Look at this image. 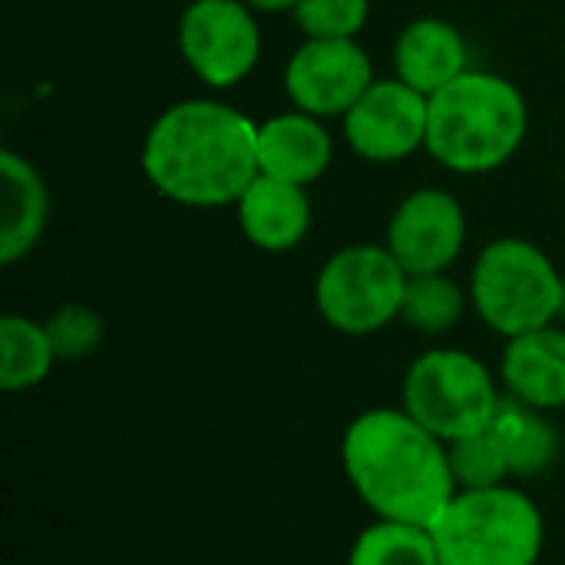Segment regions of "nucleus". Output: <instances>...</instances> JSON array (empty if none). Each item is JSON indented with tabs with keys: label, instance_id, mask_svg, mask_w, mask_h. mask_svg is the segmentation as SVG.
Instances as JSON below:
<instances>
[{
	"label": "nucleus",
	"instance_id": "1",
	"mask_svg": "<svg viewBox=\"0 0 565 565\" xmlns=\"http://www.w3.org/2000/svg\"><path fill=\"white\" fill-rule=\"evenodd\" d=\"M142 172L189 209L235 205L258 175V126L215 99H182L146 132Z\"/></svg>",
	"mask_w": 565,
	"mask_h": 565
},
{
	"label": "nucleus",
	"instance_id": "2",
	"mask_svg": "<svg viewBox=\"0 0 565 565\" xmlns=\"http://www.w3.org/2000/svg\"><path fill=\"white\" fill-rule=\"evenodd\" d=\"M341 467L377 520L430 526L457 497L447 444L404 407L358 414L341 440Z\"/></svg>",
	"mask_w": 565,
	"mask_h": 565
},
{
	"label": "nucleus",
	"instance_id": "3",
	"mask_svg": "<svg viewBox=\"0 0 565 565\" xmlns=\"http://www.w3.org/2000/svg\"><path fill=\"white\" fill-rule=\"evenodd\" d=\"M530 132V106L516 83L467 70L427 99V152L450 172L483 175L507 166Z\"/></svg>",
	"mask_w": 565,
	"mask_h": 565
},
{
	"label": "nucleus",
	"instance_id": "4",
	"mask_svg": "<svg viewBox=\"0 0 565 565\" xmlns=\"http://www.w3.org/2000/svg\"><path fill=\"white\" fill-rule=\"evenodd\" d=\"M440 565H536L546 520L536 500L510 483L457 490L430 523Z\"/></svg>",
	"mask_w": 565,
	"mask_h": 565
},
{
	"label": "nucleus",
	"instance_id": "5",
	"mask_svg": "<svg viewBox=\"0 0 565 565\" xmlns=\"http://www.w3.org/2000/svg\"><path fill=\"white\" fill-rule=\"evenodd\" d=\"M563 288L565 278L553 258L526 238L490 242L470 275V301L480 321L507 341L556 324Z\"/></svg>",
	"mask_w": 565,
	"mask_h": 565
},
{
	"label": "nucleus",
	"instance_id": "6",
	"mask_svg": "<svg viewBox=\"0 0 565 565\" xmlns=\"http://www.w3.org/2000/svg\"><path fill=\"white\" fill-rule=\"evenodd\" d=\"M503 391L490 367L460 348H430L404 374V411L444 444L490 427Z\"/></svg>",
	"mask_w": 565,
	"mask_h": 565
},
{
	"label": "nucleus",
	"instance_id": "7",
	"mask_svg": "<svg viewBox=\"0 0 565 565\" xmlns=\"http://www.w3.org/2000/svg\"><path fill=\"white\" fill-rule=\"evenodd\" d=\"M407 271L387 252V245H348L338 248L318 271L315 305L328 328L367 338L401 318Z\"/></svg>",
	"mask_w": 565,
	"mask_h": 565
},
{
	"label": "nucleus",
	"instance_id": "8",
	"mask_svg": "<svg viewBox=\"0 0 565 565\" xmlns=\"http://www.w3.org/2000/svg\"><path fill=\"white\" fill-rule=\"evenodd\" d=\"M179 53L205 86H238L262 56L255 10L245 0H192L179 17Z\"/></svg>",
	"mask_w": 565,
	"mask_h": 565
},
{
	"label": "nucleus",
	"instance_id": "9",
	"mask_svg": "<svg viewBox=\"0 0 565 565\" xmlns=\"http://www.w3.org/2000/svg\"><path fill=\"white\" fill-rule=\"evenodd\" d=\"M348 146L367 162H401L427 146V96L404 79H374L341 116Z\"/></svg>",
	"mask_w": 565,
	"mask_h": 565
},
{
	"label": "nucleus",
	"instance_id": "10",
	"mask_svg": "<svg viewBox=\"0 0 565 565\" xmlns=\"http://www.w3.org/2000/svg\"><path fill=\"white\" fill-rule=\"evenodd\" d=\"M374 83L371 56L358 40H305L285 66V93L295 109L318 119L344 116Z\"/></svg>",
	"mask_w": 565,
	"mask_h": 565
},
{
	"label": "nucleus",
	"instance_id": "11",
	"mask_svg": "<svg viewBox=\"0 0 565 565\" xmlns=\"http://www.w3.org/2000/svg\"><path fill=\"white\" fill-rule=\"evenodd\" d=\"M467 242V215L457 195L444 189L411 192L387 222V252L407 275L447 271Z\"/></svg>",
	"mask_w": 565,
	"mask_h": 565
},
{
	"label": "nucleus",
	"instance_id": "12",
	"mask_svg": "<svg viewBox=\"0 0 565 565\" xmlns=\"http://www.w3.org/2000/svg\"><path fill=\"white\" fill-rule=\"evenodd\" d=\"M500 384L503 394L536 407V411H563L565 407V328L546 324L510 338L500 358Z\"/></svg>",
	"mask_w": 565,
	"mask_h": 565
},
{
	"label": "nucleus",
	"instance_id": "13",
	"mask_svg": "<svg viewBox=\"0 0 565 565\" xmlns=\"http://www.w3.org/2000/svg\"><path fill=\"white\" fill-rule=\"evenodd\" d=\"M334 159L331 132L311 113H281L258 126V172L291 182L311 185L318 182Z\"/></svg>",
	"mask_w": 565,
	"mask_h": 565
},
{
	"label": "nucleus",
	"instance_id": "14",
	"mask_svg": "<svg viewBox=\"0 0 565 565\" xmlns=\"http://www.w3.org/2000/svg\"><path fill=\"white\" fill-rule=\"evenodd\" d=\"M235 209L242 235L268 255L298 248L311 228V199L305 185H291L262 172L242 192Z\"/></svg>",
	"mask_w": 565,
	"mask_h": 565
},
{
	"label": "nucleus",
	"instance_id": "15",
	"mask_svg": "<svg viewBox=\"0 0 565 565\" xmlns=\"http://www.w3.org/2000/svg\"><path fill=\"white\" fill-rule=\"evenodd\" d=\"M394 73L427 99L467 73V40L440 17L411 20L394 43Z\"/></svg>",
	"mask_w": 565,
	"mask_h": 565
},
{
	"label": "nucleus",
	"instance_id": "16",
	"mask_svg": "<svg viewBox=\"0 0 565 565\" xmlns=\"http://www.w3.org/2000/svg\"><path fill=\"white\" fill-rule=\"evenodd\" d=\"M50 192L43 175L17 152H0V262L13 265L43 238Z\"/></svg>",
	"mask_w": 565,
	"mask_h": 565
},
{
	"label": "nucleus",
	"instance_id": "17",
	"mask_svg": "<svg viewBox=\"0 0 565 565\" xmlns=\"http://www.w3.org/2000/svg\"><path fill=\"white\" fill-rule=\"evenodd\" d=\"M510 467V477H540L559 457V434L546 411L526 407L503 394L490 427H487Z\"/></svg>",
	"mask_w": 565,
	"mask_h": 565
},
{
	"label": "nucleus",
	"instance_id": "18",
	"mask_svg": "<svg viewBox=\"0 0 565 565\" xmlns=\"http://www.w3.org/2000/svg\"><path fill=\"white\" fill-rule=\"evenodd\" d=\"M56 364V351L43 321L23 315L0 318V387L7 394H23L40 387Z\"/></svg>",
	"mask_w": 565,
	"mask_h": 565
},
{
	"label": "nucleus",
	"instance_id": "19",
	"mask_svg": "<svg viewBox=\"0 0 565 565\" xmlns=\"http://www.w3.org/2000/svg\"><path fill=\"white\" fill-rule=\"evenodd\" d=\"M348 565H440L430 526L374 520L351 543Z\"/></svg>",
	"mask_w": 565,
	"mask_h": 565
},
{
	"label": "nucleus",
	"instance_id": "20",
	"mask_svg": "<svg viewBox=\"0 0 565 565\" xmlns=\"http://www.w3.org/2000/svg\"><path fill=\"white\" fill-rule=\"evenodd\" d=\"M463 311H467V295L454 278H447V271L407 278L401 321L414 328L417 334H427V338L447 334L460 324Z\"/></svg>",
	"mask_w": 565,
	"mask_h": 565
},
{
	"label": "nucleus",
	"instance_id": "21",
	"mask_svg": "<svg viewBox=\"0 0 565 565\" xmlns=\"http://www.w3.org/2000/svg\"><path fill=\"white\" fill-rule=\"evenodd\" d=\"M447 454H450V470H454L457 490H490V487H503L513 480L490 430H480V434L447 444Z\"/></svg>",
	"mask_w": 565,
	"mask_h": 565
},
{
	"label": "nucleus",
	"instance_id": "22",
	"mask_svg": "<svg viewBox=\"0 0 565 565\" xmlns=\"http://www.w3.org/2000/svg\"><path fill=\"white\" fill-rule=\"evenodd\" d=\"M43 328L50 334L56 361H83V358H89L103 344V334H106V324H103L99 311L89 308V305H79V301L60 305L43 321Z\"/></svg>",
	"mask_w": 565,
	"mask_h": 565
},
{
	"label": "nucleus",
	"instance_id": "23",
	"mask_svg": "<svg viewBox=\"0 0 565 565\" xmlns=\"http://www.w3.org/2000/svg\"><path fill=\"white\" fill-rule=\"evenodd\" d=\"M291 13L311 40H358L371 17V0H298Z\"/></svg>",
	"mask_w": 565,
	"mask_h": 565
},
{
	"label": "nucleus",
	"instance_id": "24",
	"mask_svg": "<svg viewBox=\"0 0 565 565\" xmlns=\"http://www.w3.org/2000/svg\"><path fill=\"white\" fill-rule=\"evenodd\" d=\"M252 10H265V13H281V10H295L298 0H245Z\"/></svg>",
	"mask_w": 565,
	"mask_h": 565
},
{
	"label": "nucleus",
	"instance_id": "25",
	"mask_svg": "<svg viewBox=\"0 0 565 565\" xmlns=\"http://www.w3.org/2000/svg\"><path fill=\"white\" fill-rule=\"evenodd\" d=\"M559 318H563V321H565V288H563V315H559Z\"/></svg>",
	"mask_w": 565,
	"mask_h": 565
}]
</instances>
